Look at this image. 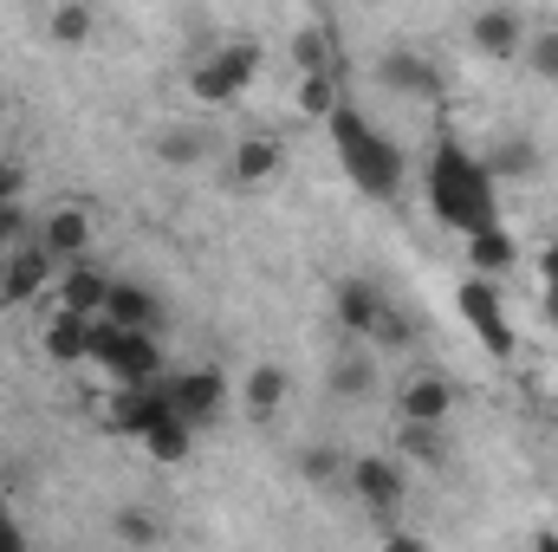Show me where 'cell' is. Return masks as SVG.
<instances>
[{
  "label": "cell",
  "instance_id": "83f0119b",
  "mask_svg": "<svg viewBox=\"0 0 558 552\" xmlns=\"http://www.w3.org/2000/svg\"><path fill=\"white\" fill-rule=\"evenodd\" d=\"M344 98H338V79L331 72H312V79H299V111L305 118H331Z\"/></svg>",
  "mask_w": 558,
  "mask_h": 552
},
{
  "label": "cell",
  "instance_id": "4dcf8cb0",
  "mask_svg": "<svg viewBox=\"0 0 558 552\" xmlns=\"http://www.w3.org/2000/svg\"><path fill=\"white\" fill-rule=\"evenodd\" d=\"M526 65H533L539 79H553V85H558V26H546V33H533V39H526Z\"/></svg>",
  "mask_w": 558,
  "mask_h": 552
},
{
  "label": "cell",
  "instance_id": "5b68a950",
  "mask_svg": "<svg viewBox=\"0 0 558 552\" xmlns=\"http://www.w3.org/2000/svg\"><path fill=\"white\" fill-rule=\"evenodd\" d=\"M221 410H228L221 371H175V377H169V416H175V422L208 429V422H221Z\"/></svg>",
  "mask_w": 558,
  "mask_h": 552
},
{
  "label": "cell",
  "instance_id": "7402d4cb",
  "mask_svg": "<svg viewBox=\"0 0 558 552\" xmlns=\"http://www.w3.org/2000/svg\"><path fill=\"white\" fill-rule=\"evenodd\" d=\"M279 404H286V371L279 364H254L247 371V416L254 422H274Z\"/></svg>",
  "mask_w": 558,
  "mask_h": 552
},
{
  "label": "cell",
  "instance_id": "44dd1931",
  "mask_svg": "<svg viewBox=\"0 0 558 552\" xmlns=\"http://www.w3.org/2000/svg\"><path fill=\"white\" fill-rule=\"evenodd\" d=\"M325 391H331L338 404H364V397L377 391V364H371V358H331Z\"/></svg>",
  "mask_w": 558,
  "mask_h": 552
},
{
  "label": "cell",
  "instance_id": "4316f807",
  "mask_svg": "<svg viewBox=\"0 0 558 552\" xmlns=\"http://www.w3.org/2000/svg\"><path fill=\"white\" fill-rule=\"evenodd\" d=\"M533 169H539V149H533L526 137H507L494 156H487V176H494V182H500V176H533Z\"/></svg>",
  "mask_w": 558,
  "mask_h": 552
},
{
  "label": "cell",
  "instance_id": "5bb4252c",
  "mask_svg": "<svg viewBox=\"0 0 558 552\" xmlns=\"http://www.w3.org/2000/svg\"><path fill=\"white\" fill-rule=\"evenodd\" d=\"M111 377H118L124 391L162 384V345H156V332H124V345H118V358H111Z\"/></svg>",
  "mask_w": 558,
  "mask_h": 552
},
{
  "label": "cell",
  "instance_id": "3957f363",
  "mask_svg": "<svg viewBox=\"0 0 558 552\" xmlns=\"http://www.w3.org/2000/svg\"><path fill=\"white\" fill-rule=\"evenodd\" d=\"M254 72H260V46H254V39H228V46H215L208 59H195L189 92H195V105H234V98L254 85Z\"/></svg>",
  "mask_w": 558,
  "mask_h": 552
},
{
  "label": "cell",
  "instance_id": "f1b7e54d",
  "mask_svg": "<svg viewBox=\"0 0 558 552\" xmlns=\"http://www.w3.org/2000/svg\"><path fill=\"white\" fill-rule=\"evenodd\" d=\"M299 65H305V79H312V72H331V26H325V20L299 33Z\"/></svg>",
  "mask_w": 558,
  "mask_h": 552
},
{
  "label": "cell",
  "instance_id": "8fae6325",
  "mask_svg": "<svg viewBox=\"0 0 558 552\" xmlns=\"http://www.w3.org/2000/svg\"><path fill=\"white\" fill-rule=\"evenodd\" d=\"M39 248L52 254V267H59V261H65V267H78V261H85V248H92V215H85V208H72V202H65V208H52V215H46V228H39Z\"/></svg>",
  "mask_w": 558,
  "mask_h": 552
},
{
  "label": "cell",
  "instance_id": "8d00e7d4",
  "mask_svg": "<svg viewBox=\"0 0 558 552\" xmlns=\"http://www.w3.org/2000/svg\"><path fill=\"white\" fill-rule=\"evenodd\" d=\"M377 552H428V547H422L416 533H397V527H390V533H384V547H377Z\"/></svg>",
  "mask_w": 558,
  "mask_h": 552
},
{
  "label": "cell",
  "instance_id": "7c38bea8",
  "mask_svg": "<svg viewBox=\"0 0 558 552\" xmlns=\"http://www.w3.org/2000/svg\"><path fill=\"white\" fill-rule=\"evenodd\" d=\"M377 79H384V92H403V98H441V72L422 52H410V46L384 52L377 59Z\"/></svg>",
  "mask_w": 558,
  "mask_h": 552
},
{
  "label": "cell",
  "instance_id": "484cf974",
  "mask_svg": "<svg viewBox=\"0 0 558 552\" xmlns=\"http://www.w3.org/2000/svg\"><path fill=\"white\" fill-rule=\"evenodd\" d=\"M299 475L312 481V488H325V481H338V475H351V461L331 448V442H312V448H299Z\"/></svg>",
  "mask_w": 558,
  "mask_h": 552
},
{
  "label": "cell",
  "instance_id": "ac0fdd59",
  "mask_svg": "<svg viewBox=\"0 0 558 552\" xmlns=\"http://www.w3.org/2000/svg\"><path fill=\"white\" fill-rule=\"evenodd\" d=\"M468 261H474V279H494L500 274H513V261H520V248H513V235L507 228H487V235H474L468 241Z\"/></svg>",
  "mask_w": 558,
  "mask_h": 552
},
{
  "label": "cell",
  "instance_id": "9c48e42d",
  "mask_svg": "<svg viewBox=\"0 0 558 552\" xmlns=\"http://www.w3.org/2000/svg\"><path fill=\"white\" fill-rule=\"evenodd\" d=\"M156 416H169V384H137V391H118L111 397V410H105V429L111 435H137L156 422Z\"/></svg>",
  "mask_w": 558,
  "mask_h": 552
},
{
  "label": "cell",
  "instance_id": "cb8c5ba5",
  "mask_svg": "<svg viewBox=\"0 0 558 552\" xmlns=\"http://www.w3.org/2000/svg\"><path fill=\"white\" fill-rule=\"evenodd\" d=\"M46 33H52V46H85L92 39V7H78V0L52 7L46 13Z\"/></svg>",
  "mask_w": 558,
  "mask_h": 552
},
{
  "label": "cell",
  "instance_id": "d6986e66",
  "mask_svg": "<svg viewBox=\"0 0 558 552\" xmlns=\"http://www.w3.org/2000/svg\"><path fill=\"white\" fill-rule=\"evenodd\" d=\"M46 358H52V364H78V358H92V319L52 312V325H46Z\"/></svg>",
  "mask_w": 558,
  "mask_h": 552
},
{
  "label": "cell",
  "instance_id": "ffe728a7",
  "mask_svg": "<svg viewBox=\"0 0 558 552\" xmlns=\"http://www.w3.org/2000/svg\"><path fill=\"white\" fill-rule=\"evenodd\" d=\"M189 448H195V429H189V422H175V416H156V422L143 429V455H149V461H162V468L189 461Z\"/></svg>",
  "mask_w": 558,
  "mask_h": 552
},
{
  "label": "cell",
  "instance_id": "277c9868",
  "mask_svg": "<svg viewBox=\"0 0 558 552\" xmlns=\"http://www.w3.org/2000/svg\"><path fill=\"white\" fill-rule=\"evenodd\" d=\"M454 312H461V325L487 345V358H513L520 351V338H513V325H507V305H500V292L487 286V279H461V292H454Z\"/></svg>",
  "mask_w": 558,
  "mask_h": 552
},
{
  "label": "cell",
  "instance_id": "ba28073f",
  "mask_svg": "<svg viewBox=\"0 0 558 552\" xmlns=\"http://www.w3.org/2000/svg\"><path fill=\"white\" fill-rule=\"evenodd\" d=\"M448 410H454V384H448L441 371H416V377L403 384V397H397V416L416 422V429H441Z\"/></svg>",
  "mask_w": 558,
  "mask_h": 552
},
{
  "label": "cell",
  "instance_id": "1f68e13d",
  "mask_svg": "<svg viewBox=\"0 0 558 552\" xmlns=\"http://www.w3.org/2000/svg\"><path fill=\"white\" fill-rule=\"evenodd\" d=\"M156 156L175 163V169H189V163L202 156V137H195V131H162V137H156Z\"/></svg>",
  "mask_w": 558,
  "mask_h": 552
},
{
  "label": "cell",
  "instance_id": "d590c367",
  "mask_svg": "<svg viewBox=\"0 0 558 552\" xmlns=\"http://www.w3.org/2000/svg\"><path fill=\"white\" fill-rule=\"evenodd\" d=\"M20 189H26V176H20L13 163H0V208H13V202H20Z\"/></svg>",
  "mask_w": 558,
  "mask_h": 552
},
{
  "label": "cell",
  "instance_id": "836d02e7",
  "mask_svg": "<svg viewBox=\"0 0 558 552\" xmlns=\"http://www.w3.org/2000/svg\"><path fill=\"white\" fill-rule=\"evenodd\" d=\"M20 248H26V215H20V202H13V208H0V261L20 254Z\"/></svg>",
  "mask_w": 558,
  "mask_h": 552
},
{
  "label": "cell",
  "instance_id": "f35d334b",
  "mask_svg": "<svg viewBox=\"0 0 558 552\" xmlns=\"http://www.w3.org/2000/svg\"><path fill=\"white\" fill-rule=\"evenodd\" d=\"M526 552H558V533H539V540H533Z\"/></svg>",
  "mask_w": 558,
  "mask_h": 552
},
{
  "label": "cell",
  "instance_id": "74e56055",
  "mask_svg": "<svg viewBox=\"0 0 558 552\" xmlns=\"http://www.w3.org/2000/svg\"><path fill=\"white\" fill-rule=\"evenodd\" d=\"M0 552H26V547H20V527L7 520V501H0Z\"/></svg>",
  "mask_w": 558,
  "mask_h": 552
},
{
  "label": "cell",
  "instance_id": "52a82bcc",
  "mask_svg": "<svg viewBox=\"0 0 558 552\" xmlns=\"http://www.w3.org/2000/svg\"><path fill=\"white\" fill-rule=\"evenodd\" d=\"M331 312H338V325H344L351 338H371V332H377V319L390 312V292H384L377 279L351 274V279H338V286H331Z\"/></svg>",
  "mask_w": 558,
  "mask_h": 552
},
{
  "label": "cell",
  "instance_id": "7a4b0ae2",
  "mask_svg": "<svg viewBox=\"0 0 558 552\" xmlns=\"http://www.w3.org/2000/svg\"><path fill=\"white\" fill-rule=\"evenodd\" d=\"M325 124H331V149H338V163H344L357 195H371V202H397L403 195V149H397V137H384L357 105H338Z\"/></svg>",
  "mask_w": 558,
  "mask_h": 552
},
{
  "label": "cell",
  "instance_id": "d6a6232c",
  "mask_svg": "<svg viewBox=\"0 0 558 552\" xmlns=\"http://www.w3.org/2000/svg\"><path fill=\"white\" fill-rule=\"evenodd\" d=\"M118 345H124V332L111 325V319H92V358L111 371V358H118Z\"/></svg>",
  "mask_w": 558,
  "mask_h": 552
},
{
  "label": "cell",
  "instance_id": "e0dca14e",
  "mask_svg": "<svg viewBox=\"0 0 558 552\" xmlns=\"http://www.w3.org/2000/svg\"><path fill=\"white\" fill-rule=\"evenodd\" d=\"M105 299H111V279L92 261H78L65 274V286H59V312H72V319H105Z\"/></svg>",
  "mask_w": 558,
  "mask_h": 552
},
{
  "label": "cell",
  "instance_id": "9a60e30c",
  "mask_svg": "<svg viewBox=\"0 0 558 552\" xmlns=\"http://www.w3.org/2000/svg\"><path fill=\"white\" fill-rule=\"evenodd\" d=\"M105 319L118 325V332H156V319H162V305H156V292L137 286V279H111V299H105Z\"/></svg>",
  "mask_w": 558,
  "mask_h": 552
},
{
  "label": "cell",
  "instance_id": "f546056e",
  "mask_svg": "<svg viewBox=\"0 0 558 552\" xmlns=\"http://www.w3.org/2000/svg\"><path fill=\"white\" fill-rule=\"evenodd\" d=\"M403 455H410V461H428V468H441L448 442H441V429H416V422H403Z\"/></svg>",
  "mask_w": 558,
  "mask_h": 552
},
{
  "label": "cell",
  "instance_id": "d4e9b609",
  "mask_svg": "<svg viewBox=\"0 0 558 552\" xmlns=\"http://www.w3.org/2000/svg\"><path fill=\"white\" fill-rule=\"evenodd\" d=\"M371 345H377L384 358H397V351H410V345H416V319H410L403 305H390V312L377 319V332H371Z\"/></svg>",
  "mask_w": 558,
  "mask_h": 552
},
{
  "label": "cell",
  "instance_id": "8992f818",
  "mask_svg": "<svg viewBox=\"0 0 558 552\" xmlns=\"http://www.w3.org/2000/svg\"><path fill=\"white\" fill-rule=\"evenodd\" d=\"M351 488H357V501H364L377 520H397V507H403V494H410V475H403V461H390V455H357V461H351Z\"/></svg>",
  "mask_w": 558,
  "mask_h": 552
},
{
  "label": "cell",
  "instance_id": "4fadbf2b",
  "mask_svg": "<svg viewBox=\"0 0 558 552\" xmlns=\"http://www.w3.org/2000/svg\"><path fill=\"white\" fill-rule=\"evenodd\" d=\"M468 39H474L487 59H513V52H526V20H520L513 7H487V13L468 20Z\"/></svg>",
  "mask_w": 558,
  "mask_h": 552
},
{
  "label": "cell",
  "instance_id": "6da1fadb",
  "mask_svg": "<svg viewBox=\"0 0 558 552\" xmlns=\"http://www.w3.org/2000/svg\"><path fill=\"white\" fill-rule=\"evenodd\" d=\"M494 176H487V163L481 156H468L454 137L435 143V156H428V208L454 228V235H487V228H500V208H494Z\"/></svg>",
  "mask_w": 558,
  "mask_h": 552
},
{
  "label": "cell",
  "instance_id": "e575fe53",
  "mask_svg": "<svg viewBox=\"0 0 558 552\" xmlns=\"http://www.w3.org/2000/svg\"><path fill=\"white\" fill-rule=\"evenodd\" d=\"M539 274H546V312H553V325H558V241L539 254Z\"/></svg>",
  "mask_w": 558,
  "mask_h": 552
},
{
  "label": "cell",
  "instance_id": "2e32d148",
  "mask_svg": "<svg viewBox=\"0 0 558 552\" xmlns=\"http://www.w3.org/2000/svg\"><path fill=\"white\" fill-rule=\"evenodd\" d=\"M279 163H286V149L279 137H241L234 143V156H228V176L241 182V189H260V182H274Z\"/></svg>",
  "mask_w": 558,
  "mask_h": 552
},
{
  "label": "cell",
  "instance_id": "603a6c76",
  "mask_svg": "<svg viewBox=\"0 0 558 552\" xmlns=\"http://www.w3.org/2000/svg\"><path fill=\"white\" fill-rule=\"evenodd\" d=\"M111 533H118V547H131V552H149L156 540H162V520H156L149 507H118V520H111Z\"/></svg>",
  "mask_w": 558,
  "mask_h": 552
},
{
  "label": "cell",
  "instance_id": "30bf717a",
  "mask_svg": "<svg viewBox=\"0 0 558 552\" xmlns=\"http://www.w3.org/2000/svg\"><path fill=\"white\" fill-rule=\"evenodd\" d=\"M46 279H52V254H46L39 241H26L20 254L0 261V305H26V299H39Z\"/></svg>",
  "mask_w": 558,
  "mask_h": 552
}]
</instances>
